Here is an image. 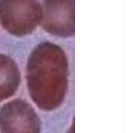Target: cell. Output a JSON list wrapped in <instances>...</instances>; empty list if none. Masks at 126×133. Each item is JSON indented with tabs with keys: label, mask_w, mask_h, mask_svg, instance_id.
<instances>
[{
	"label": "cell",
	"mask_w": 126,
	"mask_h": 133,
	"mask_svg": "<svg viewBox=\"0 0 126 133\" xmlns=\"http://www.w3.org/2000/svg\"><path fill=\"white\" fill-rule=\"evenodd\" d=\"M42 18L40 0H0V26L11 36L31 35L40 26Z\"/></svg>",
	"instance_id": "obj_2"
},
{
	"label": "cell",
	"mask_w": 126,
	"mask_h": 133,
	"mask_svg": "<svg viewBox=\"0 0 126 133\" xmlns=\"http://www.w3.org/2000/svg\"><path fill=\"white\" fill-rule=\"evenodd\" d=\"M40 27L50 36L70 38L75 34V0H42Z\"/></svg>",
	"instance_id": "obj_3"
},
{
	"label": "cell",
	"mask_w": 126,
	"mask_h": 133,
	"mask_svg": "<svg viewBox=\"0 0 126 133\" xmlns=\"http://www.w3.org/2000/svg\"><path fill=\"white\" fill-rule=\"evenodd\" d=\"M68 133H74V124L72 125V127L70 128V130L68 131Z\"/></svg>",
	"instance_id": "obj_6"
},
{
	"label": "cell",
	"mask_w": 126,
	"mask_h": 133,
	"mask_svg": "<svg viewBox=\"0 0 126 133\" xmlns=\"http://www.w3.org/2000/svg\"><path fill=\"white\" fill-rule=\"evenodd\" d=\"M41 122L30 104L14 99L0 109V133H40Z\"/></svg>",
	"instance_id": "obj_4"
},
{
	"label": "cell",
	"mask_w": 126,
	"mask_h": 133,
	"mask_svg": "<svg viewBox=\"0 0 126 133\" xmlns=\"http://www.w3.org/2000/svg\"><path fill=\"white\" fill-rule=\"evenodd\" d=\"M69 65L66 52L50 41L38 43L29 54L26 81L32 100L43 111L57 109L65 99Z\"/></svg>",
	"instance_id": "obj_1"
},
{
	"label": "cell",
	"mask_w": 126,
	"mask_h": 133,
	"mask_svg": "<svg viewBox=\"0 0 126 133\" xmlns=\"http://www.w3.org/2000/svg\"><path fill=\"white\" fill-rule=\"evenodd\" d=\"M21 82L17 63L4 54H0V102L12 97Z\"/></svg>",
	"instance_id": "obj_5"
}]
</instances>
